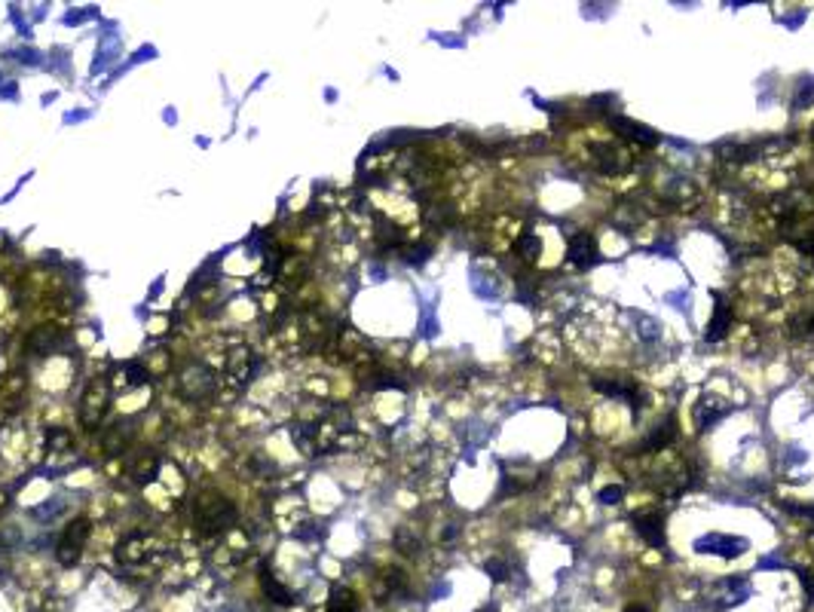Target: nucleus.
Wrapping results in <instances>:
<instances>
[{"label": "nucleus", "instance_id": "obj_10", "mask_svg": "<svg viewBox=\"0 0 814 612\" xmlns=\"http://www.w3.org/2000/svg\"><path fill=\"white\" fill-rule=\"evenodd\" d=\"M515 252L517 254H527V260H533L536 252H539V239H536V236H523V239L515 245Z\"/></svg>", "mask_w": 814, "mask_h": 612}, {"label": "nucleus", "instance_id": "obj_2", "mask_svg": "<svg viewBox=\"0 0 814 612\" xmlns=\"http://www.w3.org/2000/svg\"><path fill=\"white\" fill-rule=\"evenodd\" d=\"M750 548V542L741 536H723V533H707V536H701L698 542H695V551H701V554H719V557H738L744 554V551Z\"/></svg>", "mask_w": 814, "mask_h": 612}, {"label": "nucleus", "instance_id": "obj_17", "mask_svg": "<svg viewBox=\"0 0 814 612\" xmlns=\"http://www.w3.org/2000/svg\"><path fill=\"white\" fill-rule=\"evenodd\" d=\"M811 141H814V129H811Z\"/></svg>", "mask_w": 814, "mask_h": 612}, {"label": "nucleus", "instance_id": "obj_3", "mask_svg": "<svg viewBox=\"0 0 814 612\" xmlns=\"http://www.w3.org/2000/svg\"><path fill=\"white\" fill-rule=\"evenodd\" d=\"M600 260V252H597V242L591 233H576L569 239V263L579 269H588Z\"/></svg>", "mask_w": 814, "mask_h": 612}, {"label": "nucleus", "instance_id": "obj_16", "mask_svg": "<svg viewBox=\"0 0 814 612\" xmlns=\"http://www.w3.org/2000/svg\"><path fill=\"white\" fill-rule=\"evenodd\" d=\"M481 612H493V609H490V607H487V609H481Z\"/></svg>", "mask_w": 814, "mask_h": 612}, {"label": "nucleus", "instance_id": "obj_15", "mask_svg": "<svg viewBox=\"0 0 814 612\" xmlns=\"http://www.w3.org/2000/svg\"><path fill=\"white\" fill-rule=\"evenodd\" d=\"M625 612H646V609H643V607H628Z\"/></svg>", "mask_w": 814, "mask_h": 612}, {"label": "nucleus", "instance_id": "obj_12", "mask_svg": "<svg viewBox=\"0 0 814 612\" xmlns=\"http://www.w3.org/2000/svg\"><path fill=\"white\" fill-rule=\"evenodd\" d=\"M814 98V80H802V92H799V98L793 104L796 108H809V101Z\"/></svg>", "mask_w": 814, "mask_h": 612}, {"label": "nucleus", "instance_id": "obj_6", "mask_svg": "<svg viewBox=\"0 0 814 612\" xmlns=\"http://www.w3.org/2000/svg\"><path fill=\"white\" fill-rule=\"evenodd\" d=\"M728 328H732V309L723 297H717V309H713V319H711V328H707V340H723L728 334Z\"/></svg>", "mask_w": 814, "mask_h": 612}, {"label": "nucleus", "instance_id": "obj_7", "mask_svg": "<svg viewBox=\"0 0 814 612\" xmlns=\"http://www.w3.org/2000/svg\"><path fill=\"white\" fill-rule=\"evenodd\" d=\"M328 612H362V603H358L356 591L334 588L331 591V600H328Z\"/></svg>", "mask_w": 814, "mask_h": 612}, {"label": "nucleus", "instance_id": "obj_11", "mask_svg": "<svg viewBox=\"0 0 814 612\" xmlns=\"http://www.w3.org/2000/svg\"><path fill=\"white\" fill-rule=\"evenodd\" d=\"M793 334H814V313H805L793 321Z\"/></svg>", "mask_w": 814, "mask_h": 612}, {"label": "nucleus", "instance_id": "obj_9", "mask_svg": "<svg viewBox=\"0 0 814 612\" xmlns=\"http://www.w3.org/2000/svg\"><path fill=\"white\" fill-rule=\"evenodd\" d=\"M674 438H677V419H674V417H667L665 423H661L658 429H655L652 435H649V447H655V450H661V447H665V444H671Z\"/></svg>", "mask_w": 814, "mask_h": 612}, {"label": "nucleus", "instance_id": "obj_13", "mask_svg": "<svg viewBox=\"0 0 814 612\" xmlns=\"http://www.w3.org/2000/svg\"><path fill=\"white\" fill-rule=\"evenodd\" d=\"M487 572H490V578H496V582L508 578V567H505V561H490L487 563Z\"/></svg>", "mask_w": 814, "mask_h": 612}, {"label": "nucleus", "instance_id": "obj_14", "mask_svg": "<svg viewBox=\"0 0 814 612\" xmlns=\"http://www.w3.org/2000/svg\"><path fill=\"white\" fill-rule=\"evenodd\" d=\"M621 499V487H603L600 490V502L603 505H615Z\"/></svg>", "mask_w": 814, "mask_h": 612}, {"label": "nucleus", "instance_id": "obj_5", "mask_svg": "<svg viewBox=\"0 0 814 612\" xmlns=\"http://www.w3.org/2000/svg\"><path fill=\"white\" fill-rule=\"evenodd\" d=\"M613 129H615V132H621V135H628V138H631V141H637V144H646V147L658 144V135H655V129L640 126V123L628 120V117H615V120H613Z\"/></svg>", "mask_w": 814, "mask_h": 612}, {"label": "nucleus", "instance_id": "obj_1", "mask_svg": "<svg viewBox=\"0 0 814 612\" xmlns=\"http://www.w3.org/2000/svg\"><path fill=\"white\" fill-rule=\"evenodd\" d=\"M89 533H92V526L86 517H77V521L68 524V530L58 539V561H62L64 567H74V563L80 561L83 548H86V542H89Z\"/></svg>", "mask_w": 814, "mask_h": 612}, {"label": "nucleus", "instance_id": "obj_8", "mask_svg": "<svg viewBox=\"0 0 814 612\" xmlns=\"http://www.w3.org/2000/svg\"><path fill=\"white\" fill-rule=\"evenodd\" d=\"M594 389H597V392L613 395V398H628V401H631L634 411L640 407V395H637V389H634L631 383H603V380H597Z\"/></svg>", "mask_w": 814, "mask_h": 612}, {"label": "nucleus", "instance_id": "obj_4", "mask_svg": "<svg viewBox=\"0 0 814 612\" xmlns=\"http://www.w3.org/2000/svg\"><path fill=\"white\" fill-rule=\"evenodd\" d=\"M634 530L643 542L655 545V548H665V521H661V515H637Z\"/></svg>", "mask_w": 814, "mask_h": 612}]
</instances>
